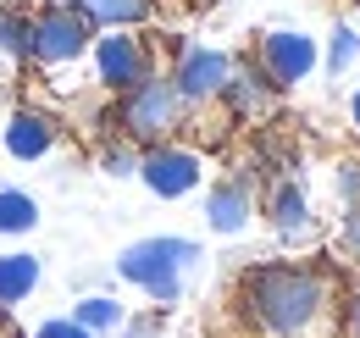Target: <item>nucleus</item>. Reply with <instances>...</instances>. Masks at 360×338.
<instances>
[{
  "instance_id": "obj_1",
  "label": "nucleus",
  "mask_w": 360,
  "mask_h": 338,
  "mask_svg": "<svg viewBox=\"0 0 360 338\" xmlns=\"http://www.w3.org/2000/svg\"><path fill=\"white\" fill-rule=\"evenodd\" d=\"M238 316L255 338H327L333 277L305 261H261L238 277Z\"/></svg>"
},
{
  "instance_id": "obj_2",
  "label": "nucleus",
  "mask_w": 360,
  "mask_h": 338,
  "mask_svg": "<svg viewBox=\"0 0 360 338\" xmlns=\"http://www.w3.org/2000/svg\"><path fill=\"white\" fill-rule=\"evenodd\" d=\"M200 261V244L194 239H139V244H128V250L117 255V272L134 283V289H144V294L155 299V305H178L183 299V272Z\"/></svg>"
},
{
  "instance_id": "obj_3",
  "label": "nucleus",
  "mask_w": 360,
  "mask_h": 338,
  "mask_svg": "<svg viewBox=\"0 0 360 338\" xmlns=\"http://www.w3.org/2000/svg\"><path fill=\"white\" fill-rule=\"evenodd\" d=\"M183 117V100L178 89L167 84V78H144V84H134L128 94H122V106H117V123H122V139H134V144H167L172 139V127H178Z\"/></svg>"
},
{
  "instance_id": "obj_4",
  "label": "nucleus",
  "mask_w": 360,
  "mask_h": 338,
  "mask_svg": "<svg viewBox=\"0 0 360 338\" xmlns=\"http://www.w3.org/2000/svg\"><path fill=\"white\" fill-rule=\"evenodd\" d=\"M134 177H144V189H150L155 200H183V194H194V189H200L205 167H200V156H194V150H178V144H150V150L139 156V172H134Z\"/></svg>"
},
{
  "instance_id": "obj_5",
  "label": "nucleus",
  "mask_w": 360,
  "mask_h": 338,
  "mask_svg": "<svg viewBox=\"0 0 360 338\" xmlns=\"http://www.w3.org/2000/svg\"><path fill=\"white\" fill-rule=\"evenodd\" d=\"M94 28L72 11V6H50L45 17H34V61H45V67H61V61H78L84 50H89Z\"/></svg>"
},
{
  "instance_id": "obj_6",
  "label": "nucleus",
  "mask_w": 360,
  "mask_h": 338,
  "mask_svg": "<svg viewBox=\"0 0 360 338\" xmlns=\"http://www.w3.org/2000/svg\"><path fill=\"white\" fill-rule=\"evenodd\" d=\"M227 73H233V61H227L222 50H211V44H188V50L178 56V73H172L167 84L178 89L183 106H205V100H222Z\"/></svg>"
},
{
  "instance_id": "obj_7",
  "label": "nucleus",
  "mask_w": 360,
  "mask_h": 338,
  "mask_svg": "<svg viewBox=\"0 0 360 338\" xmlns=\"http://www.w3.org/2000/svg\"><path fill=\"white\" fill-rule=\"evenodd\" d=\"M261 73H266L271 89H288V84H305L316 73V39L300 34V28H277L261 39Z\"/></svg>"
},
{
  "instance_id": "obj_8",
  "label": "nucleus",
  "mask_w": 360,
  "mask_h": 338,
  "mask_svg": "<svg viewBox=\"0 0 360 338\" xmlns=\"http://www.w3.org/2000/svg\"><path fill=\"white\" fill-rule=\"evenodd\" d=\"M94 67H100V84L128 94L134 84L150 78V50H144V39H134L128 28H111L105 39H94Z\"/></svg>"
},
{
  "instance_id": "obj_9",
  "label": "nucleus",
  "mask_w": 360,
  "mask_h": 338,
  "mask_svg": "<svg viewBox=\"0 0 360 338\" xmlns=\"http://www.w3.org/2000/svg\"><path fill=\"white\" fill-rule=\"evenodd\" d=\"M250 211H255V194H250L244 177H227V183H217V189L205 194V222H211V233H222V239L244 233V227H250Z\"/></svg>"
},
{
  "instance_id": "obj_10",
  "label": "nucleus",
  "mask_w": 360,
  "mask_h": 338,
  "mask_svg": "<svg viewBox=\"0 0 360 338\" xmlns=\"http://www.w3.org/2000/svg\"><path fill=\"white\" fill-rule=\"evenodd\" d=\"M266 216H271V227H277V239H288V244H305V239L316 233L311 200H305L300 183H277L271 200H266Z\"/></svg>"
},
{
  "instance_id": "obj_11",
  "label": "nucleus",
  "mask_w": 360,
  "mask_h": 338,
  "mask_svg": "<svg viewBox=\"0 0 360 338\" xmlns=\"http://www.w3.org/2000/svg\"><path fill=\"white\" fill-rule=\"evenodd\" d=\"M50 144H56V123H50L45 111H11V123H6V150H11L17 161H39Z\"/></svg>"
},
{
  "instance_id": "obj_12",
  "label": "nucleus",
  "mask_w": 360,
  "mask_h": 338,
  "mask_svg": "<svg viewBox=\"0 0 360 338\" xmlns=\"http://www.w3.org/2000/svg\"><path fill=\"white\" fill-rule=\"evenodd\" d=\"M39 289V255L28 250H6L0 255V311L22 305V299Z\"/></svg>"
},
{
  "instance_id": "obj_13",
  "label": "nucleus",
  "mask_w": 360,
  "mask_h": 338,
  "mask_svg": "<svg viewBox=\"0 0 360 338\" xmlns=\"http://www.w3.org/2000/svg\"><path fill=\"white\" fill-rule=\"evenodd\" d=\"M78 17L89 23V28H134L150 17V0H78Z\"/></svg>"
},
{
  "instance_id": "obj_14",
  "label": "nucleus",
  "mask_w": 360,
  "mask_h": 338,
  "mask_svg": "<svg viewBox=\"0 0 360 338\" xmlns=\"http://www.w3.org/2000/svg\"><path fill=\"white\" fill-rule=\"evenodd\" d=\"M72 322H78L84 333L100 338V333H122V327H128V311H122L111 294H89V299L72 305Z\"/></svg>"
},
{
  "instance_id": "obj_15",
  "label": "nucleus",
  "mask_w": 360,
  "mask_h": 338,
  "mask_svg": "<svg viewBox=\"0 0 360 338\" xmlns=\"http://www.w3.org/2000/svg\"><path fill=\"white\" fill-rule=\"evenodd\" d=\"M222 94L233 100V111H238V117H255V111L266 106L271 84H266V73H227V89H222Z\"/></svg>"
},
{
  "instance_id": "obj_16",
  "label": "nucleus",
  "mask_w": 360,
  "mask_h": 338,
  "mask_svg": "<svg viewBox=\"0 0 360 338\" xmlns=\"http://www.w3.org/2000/svg\"><path fill=\"white\" fill-rule=\"evenodd\" d=\"M39 222V206H34V194H22V189H0V233L11 239V233H28Z\"/></svg>"
},
{
  "instance_id": "obj_17",
  "label": "nucleus",
  "mask_w": 360,
  "mask_h": 338,
  "mask_svg": "<svg viewBox=\"0 0 360 338\" xmlns=\"http://www.w3.org/2000/svg\"><path fill=\"white\" fill-rule=\"evenodd\" d=\"M0 50L6 56H28L34 50V23L17 11H0Z\"/></svg>"
},
{
  "instance_id": "obj_18",
  "label": "nucleus",
  "mask_w": 360,
  "mask_h": 338,
  "mask_svg": "<svg viewBox=\"0 0 360 338\" xmlns=\"http://www.w3.org/2000/svg\"><path fill=\"white\" fill-rule=\"evenodd\" d=\"M355 56H360V34L349 28V23H338V28H333V39H327V67H333V73H344V67H355Z\"/></svg>"
},
{
  "instance_id": "obj_19",
  "label": "nucleus",
  "mask_w": 360,
  "mask_h": 338,
  "mask_svg": "<svg viewBox=\"0 0 360 338\" xmlns=\"http://www.w3.org/2000/svg\"><path fill=\"white\" fill-rule=\"evenodd\" d=\"M333 194H338V206H344V211H355V206H360V161H338Z\"/></svg>"
},
{
  "instance_id": "obj_20",
  "label": "nucleus",
  "mask_w": 360,
  "mask_h": 338,
  "mask_svg": "<svg viewBox=\"0 0 360 338\" xmlns=\"http://www.w3.org/2000/svg\"><path fill=\"white\" fill-rule=\"evenodd\" d=\"M100 172H111V177H134V172H139V156L128 150V144H111V150L100 156Z\"/></svg>"
},
{
  "instance_id": "obj_21",
  "label": "nucleus",
  "mask_w": 360,
  "mask_h": 338,
  "mask_svg": "<svg viewBox=\"0 0 360 338\" xmlns=\"http://www.w3.org/2000/svg\"><path fill=\"white\" fill-rule=\"evenodd\" d=\"M338 244H344V255L360 266V206L355 211H344V227H338Z\"/></svg>"
},
{
  "instance_id": "obj_22",
  "label": "nucleus",
  "mask_w": 360,
  "mask_h": 338,
  "mask_svg": "<svg viewBox=\"0 0 360 338\" xmlns=\"http://www.w3.org/2000/svg\"><path fill=\"white\" fill-rule=\"evenodd\" d=\"M34 338H94V333H84L72 316H56V322H45V327H34Z\"/></svg>"
},
{
  "instance_id": "obj_23",
  "label": "nucleus",
  "mask_w": 360,
  "mask_h": 338,
  "mask_svg": "<svg viewBox=\"0 0 360 338\" xmlns=\"http://www.w3.org/2000/svg\"><path fill=\"white\" fill-rule=\"evenodd\" d=\"M349 333H355V338H360V294H355V299H349Z\"/></svg>"
},
{
  "instance_id": "obj_24",
  "label": "nucleus",
  "mask_w": 360,
  "mask_h": 338,
  "mask_svg": "<svg viewBox=\"0 0 360 338\" xmlns=\"http://www.w3.org/2000/svg\"><path fill=\"white\" fill-rule=\"evenodd\" d=\"M349 117H355V127H360V89H355V100H349Z\"/></svg>"
}]
</instances>
